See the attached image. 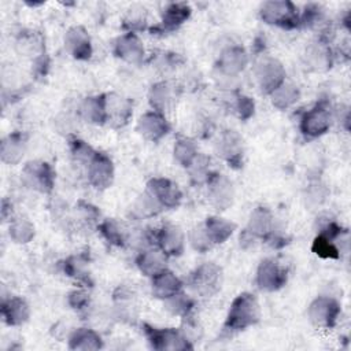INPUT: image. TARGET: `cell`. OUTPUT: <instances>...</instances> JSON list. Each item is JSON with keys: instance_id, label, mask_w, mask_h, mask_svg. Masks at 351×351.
I'll list each match as a JSON object with an SVG mask.
<instances>
[{"instance_id": "33", "label": "cell", "mask_w": 351, "mask_h": 351, "mask_svg": "<svg viewBox=\"0 0 351 351\" xmlns=\"http://www.w3.org/2000/svg\"><path fill=\"white\" fill-rule=\"evenodd\" d=\"M10 237L19 244H26L34 237V225L27 218H15L10 225Z\"/></svg>"}, {"instance_id": "20", "label": "cell", "mask_w": 351, "mask_h": 351, "mask_svg": "<svg viewBox=\"0 0 351 351\" xmlns=\"http://www.w3.org/2000/svg\"><path fill=\"white\" fill-rule=\"evenodd\" d=\"M1 315L7 325L18 326L25 324L30 317V308L22 298H10L1 304Z\"/></svg>"}, {"instance_id": "16", "label": "cell", "mask_w": 351, "mask_h": 351, "mask_svg": "<svg viewBox=\"0 0 351 351\" xmlns=\"http://www.w3.org/2000/svg\"><path fill=\"white\" fill-rule=\"evenodd\" d=\"M64 47L74 59L86 60L92 55V45L88 32L82 26H73L64 36Z\"/></svg>"}, {"instance_id": "8", "label": "cell", "mask_w": 351, "mask_h": 351, "mask_svg": "<svg viewBox=\"0 0 351 351\" xmlns=\"http://www.w3.org/2000/svg\"><path fill=\"white\" fill-rule=\"evenodd\" d=\"M287 282V270L274 259H265L256 270V285L262 291L273 292L282 288Z\"/></svg>"}, {"instance_id": "12", "label": "cell", "mask_w": 351, "mask_h": 351, "mask_svg": "<svg viewBox=\"0 0 351 351\" xmlns=\"http://www.w3.org/2000/svg\"><path fill=\"white\" fill-rule=\"evenodd\" d=\"M217 154L229 163L232 167H240L243 162V140L233 132L226 130L222 133L221 138L217 143Z\"/></svg>"}, {"instance_id": "32", "label": "cell", "mask_w": 351, "mask_h": 351, "mask_svg": "<svg viewBox=\"0 0 351 351\" xmlns=\"http://www.w3.org/2000/svg\"><path fill=\"white\" fill-rule=\"evenodd\" d=\"M115 307L118 311V315L123 319L134 318V300H133V292L126 287H119L114 293Z\"/></svg>"}, {"instance_id": "37", "label": "cell", "mask_w": 351, "mask_h": 351, "mask_svg": "<svg viewBox=\"0 0 351 351\" xmlns=\"http://www.w3.org/2000/svg\"><path fill=\"white\" fill-rule=\"evenodd\" d=\"M311 250L315 255L324 259H339L340 258V251L339 248L333 244V240L318 234L311 245Z\"/></svg>"}, {"instance_id": "7", "label": "cell", "mask_w": 351, "mask_h": 351, "mask_svg": "<svg viewBox=\"0 0 351 351\" xmlns=\"http://www.w3.org/2000/svg\"><path fill=\"white\" fill-rule=\"evenodd\" d=\"M23 180L30 188L48 193L53 188L55 174L47 162L32 160L23 167Z\"/></svg>"}, {"instance_id": "1", "label": "cell", "mask_w": 351, "mask_h": 351, "mask_svg": "<svg viewBox=\"0 0 351 351\" xmlns=\"http://www.w3.org/2000/svg\"><path fill=\"white\" fill-rule=\"evenodd\" d=\"M261 308L255 295L243 292L232 302L226 315L225 328L232 332L244 330L259 321Z\"/></svg>"}, {"instance_id": "3", "label": "cell", "mask_w": 351, "mask_h": 351, "mask_svg": "<svg viewBox=\"0 0 351 351\" xmlns=\"http://www.w3.org/2000/svg\"><path fill=\"white\" fill-rule=\"evenodd\" d=\"M259 14L265 23L282 29H293L300 22L298 8L291 1H266Z\"/></svg>"}, {"instance_id": "40", "label": "cell", "mask_w": 351, "mask_h": 351, "mask_svg": "<svg viewBox=\"0 0 351 351\" xmlns=\"http://www.w3.org/2000/svg\"><path fill=\"white\" fill-rule=\"evenodd\" d=\"M70 147H71V152H73V156L77 159V160H82V162H90V159L95 156V151L82 140H78V138H73L70 141Z\"/></svg>"}, {"instance_id": "14", "label": "cell", "mask_w": 351, "mask_h": 351, "mask_svg": "<svg viewBox=\"0 0 351 351\" xmlns=\"http://www.w3.org/2000/svg\"><path fill=\"white\" fill-rule=\"evenodd\" d=\"M170 126L163 114L156 111L145 112L137 122V132L148 141H159L169 132Z\"/></svg>"}, {"instance_id": "18", "label": "cell", "mask_w": 351, "mask_h": 351, "mask_svg": "<svg viewBox=\"0 0 351 351\" xmlns=\"http://www.w3.org/2000/svg\"><path fill=\"white\" fill-rule=\"evenodd\" d=\"M144 45L143 43L140 41V38L129 32L123 36H121L118 40H117V44H115V53L118 58L123 59L125 62L128 63H140L144 58Z\"/></svg>"}, {"instance_id": "11", "label": "cell", "mask_w": 351, "mask_h": 351, "mask_svg": "<svg viewBox=\"0 0 351 351\" xmlns=\"http://www.w3.org/2000/svg\"><path fill=\"white\" fill-rule=\"evenodd\" d=\"M155 240L158 247L167 255V256H178L184 251L185 244V234L184 232L171 223L163 225L155 234Z\"/></svg>"}, {"instance_id": "38", "label": "cell", "mask_w": 351, "mask_h": 351, "mask_svg": "<svg viewBox=\"0 0 351 351\" xmlns=\"http://www.w3.org/2000/svg\"><path fill=\"white\" fill-rule=\"evenodd\" d=\"M189 243L199 252H206V251H208L214 245L211 243L208 234H207V230H206L204 225L195 226L191 230V233H189Z\"/></svg>"}, {"instance_id": "26", "label": "cell", "mask_w": 351, "mask_h": 351, "mask_svg": "<svg viewBox=\"0 0 351 351\" xmlns=\"http://www.w3.org/2000/svg\"><path fill=\"white\" fill-rule=\"evenodd\" d=\"M103 347L101 337L93 329L80 328L74 330L69 339L70 350H99Z\"/></svg>"}, {"instance_id": "39", "label": "cell", "mask_w": 351, "mask_h": 351, "mask_svg": "<svg viewBox=\"0 0 351 351\" xmlns=\"http://www.w3.org/2000/svg\"><path fill=\"white\" fill-rule=\"evenodd\" d=\"M86 262L80 256H71L64 262V271L70 277H75L78 280H86L88 274L85 271Z\"/></svg>"}, {"instance_id": "19", "label": "cell", "mask_w": 351, "mask_h": 351, "mask_svg": "<svg viewBox=\"0 0 351 351\" xmlns=\"http://www.w3.org/2000/svg\"><path fill=\"white\" fill-rule=\"evenodd\" d=\"M136 263L144 276L155 277L156 274L167 269V255L159 247L148 248L140 252V255L136 259Z\"/></svg>"}, {"instance_id": "13", "label": "cell", "mask_w": 351, "mask_h": 351, "mask_svg": "<svg viewBox=\"0 0 351 351\" xmlns=\"http://www.w3.org/2000/svg\"><path fill=\"white\" fill-rule=\"evenodd\" d=\"M330 126V115L325 106L317 104L308 112H306L300 122V130L307 137H318Z\"/></svg>"}, {"instance_id": "21", "label": "cell", "mask_w": 351, "mask_h": 351, "mask_svg": "<svg viewBox=\"0 0 351 351\" xmlns=\"http://www.w3.org/2000/svg\"><path fill=\"white\" fill-rule=\"evenodd\" d=\"M182 288L181 280L170 270H163L152 277V295L158 299H167Z\"/></svg>"}, {"instance_id": "23", "label": "cell", "mask_w": 351, "mask_h": 351, "mask_svg": "<svg viewBox=\"0 0 351 351\" xmlns=\"http://www.w3.org/2000/svg\"><path fill=\"white\" fill-rule=\"evenodd\" d=\"M273 215L266 207H256L248 219L247 232L254 237H267L273 232Z\"/></svg>"}, {"instance_id": "15", "label": "cell", "mask_w": 351, "mask_h": 351, "mask_svg": "<svg viewBox=\"0 0 351 351\" xmlns=\"http://www.w3.org/2000/svg\"><path fill=\"white\" fill-rule=\"evenodd\" d=\"M208 184V199L214 207L218 210H226L229 206L233 203V185L232 182L221 176V174H214L210 177L207 181Z\"/></svg>"}, {"instance_id": "6", "label": "cell", "mask_w": 351, "mask_h": 351, "mask_svg": "<svg viewBox=\"0 0 351 351\" xmlns=\"http://www.w3.org/2000/svg\"><path fill=\"white\" fill-rule=\"evenodd\" d=\"M255 77L263 93H271L285 82V69L274 58H263L256 63Z\"/></svg>"}, {"instance_id": "43", "label": "cell", "mask_w": 351, "mask_h": 351, "mask_svg": "<svg viewBox=\"0 0 351 351\" xmlns=\"http://www.w3.org/2000/svg\"><path fill=\"white\" fill-rule=\"evenodd\" d=\"M88 302H89V298L82 291H73L71 293H69V304L75 310L85 308L88 306Z\"/></svg>"}, {"instance_id": "10", "label": "cell", "mask_w": 351, "mask_h": 351, "mask_svg": "<svg viewBox=\"0 0 351 351\" xmlns=\"http://www.w3.org/2000/svg\"><path fill=\"white\" fill-rule=\"evenodd\" d=\"M147 192H149L165 208H176L182 197L178 186L167 178H152L147 184Z\"/></svg>"}, {"instance_id": "28", "label": "cell", "mask_w": 351, "mask_h": 351, "mask_svg": "<svg viewBox=\"0 0 351 351\" xmlns=\"http://www.w3.org/2000/svg\"><path fill=\"white\" fill-rule=\"evenodd\" d=\"M270 95H271L273 106L277 107L278 110H285L291 107L299 100V96H300L299 89L295 85L287 84V82H282Z\"/></svg>"}, {"instance_id": "34", "label": "cell", "mask_w": 351, "mask_h": 351, "mask_svg": "<svg viewBox=\"0 0 351 351\" xmlns=\"http://www.w3.org/2000/svg\"><path fill=\"white\" fill-rule=\"evenodd\" d=\"M163 207L160 203L149 193L144 192L137 197V200L133 204V213L140 217V218H147V217H154L156 215Z\"/></svg>"}, {"instance_id": "4", "label": "cell", "mask_w": 351, "mask_h": 351, "mask_svg": "<svg viewBox=\"0 0 351 351\" xmlns=\"http://www.w3.org/2000/svg\"><path fill=\"white\" fill-rule=\"evenodd\" d=\"M144 333L148 339V343L155 350H188L192 348L189 339L184 332L174 328H154L144 324Z\"/></svg>"}, {"instance_id": "41", "label": "cell", "mask_w": 351, "mask_h": 351, "mask_svg": "<svg viewBox=\"0 0 351 351\" xmlns=\"http://www.w3.org/2000/svg\"><path fill=\"white\" fill-rule=\"evenodd\" d=\"M234 107H236V112H237L239 118H241V119H248L254 114V110H255L254 100L244 95L237 96Z\"/></svg>"}, {"instance_id": "9", "label": "cell", "mask_w": 351, "mask_h": 351, "mask_svg": "<svg viewBox=\"0 0 351 351\" xmlns=\"http://www.w3.org/2000/svg\"><path fill=\"white\" fill-rule=\"evenodd\" d=\"M88 180L97 189H106L112 184L114 180V166L111 159L100 152L88 163Z\"/></svg>"}, {"instance_id": "17", "label": "cell", "mask_w": 351, "mask_h": 351, "mask_svg": "<svg viewBox=\"0 0 351 351\" xmlns=\"http://www.w3.org/2000/svg\"><path fill=\"white\" fill-rule=\"evenodd\" d=\"M247 62L248 56L241 47H229L221 53L218 69L226 77H236L245 69Z\"/></svg>"}, {"instance_id": "42", "label": "cell", "mask_w": 351, "mask_h": 351, "mask_svg": "<svg viewBox=\"0 0 351 351\" xmlns=\"http://www.w3.org/2000/svg\"><path fill=\"white\" fill-rule=\"evenodd\" d=\"M130 15L129 18L126 19L125 25L130 27L132 33H134V30L137 29H141L144 26V21H145V16H144V10H130Z\"/></svg>"}, {"instance_id": "30", "label": "cell", "mask_w": 351, "mask_h": 351, "mask_svg": "<svg viewBox=\"0 0 351 351\" xmlns=\"http://www.w3.org/2000/svg\"><path fill=\"white\" fill-rule=\"evenodd\" d=\"M149 103L152 108H155L156 112L163 114L171 104L173 101V95H171V88L166 82H159L152 85L149 90Z\"/></svg>"}, {"instance_id": "29", "label": "cell", "mask_w": 351, "mask_h": 351, "mask_svg": "<svg viewBox=\"0 0 351 351\" xmlns=\"http://www.w3.org/2000/svg\"><path fill=\"white\" fill-rule=\"evenodd\" d=\"M173 152H174L176 160L181 166L188 169L193 163V160L197 158V145L193 140L188 137H181L176 141Z\"/></svg>"}, {"instance_id": "22", "label": "cell", "mask_w": 351, "mask_h": 351, "mask_svg": "<svg viewBox=\"0 0 351 351\" xmlns=\"http://www.w3.org/2000/svg\"><path fill=\"white\" fill-rule=\"evenodd\" d=\"M132 115V107L129 101L118 95H106V117L107 121L122 126Z\"/></svg>"}, {"instance_id": "5", "label": "cell", "mask_w": 351, "mask_h": 351, "mask_svg": "<svg viewBox=\"0 0 351 351\" xmlns=\"http://www.w3.org/2000/svg\"><path fill=\"white\" fill-rule=\"evenodd\" d=\"M339 314H340L339 303L329 296L315 298L307 308V317L310 322L315 328H321V329H329L335 326Z\"/></svg>"}, {"instance_id": "2", "label": "cell", "mask_w": 351, "mask_h": 351, "mask_svg": "<svg viewBox=\"0 0 351 351\" xmlns=\"http://www.w3.org/2000/svg\"><path fill=\"white\" fill-rule=\"evenodd\" d=\"M222 285V269L213 263L206 262L195 269L189 276L191 289L203 298H210L215 295Z\"/></svg>"}, {"instance_id": "35", "label": "cell", "mask_w": 351, "mask_h": 351, "mask_svg": "<svg viewBox=\"0 0 351 351\" xmlns=\"http://www.w3.org/2000/svg\"><path fill=\"white\" fill-rule=\"evenodd\" d=\"M163 302L165 307L174 315H188V313L193 307V300L189 296L184 295L181 291L165 299Z\"/></svg>"}, {"instance_id": "36", "label": "cell", "mask_w": 351, "mask_h": 351, "mask_svg": "<svg viewBox=\"0 0 351 351\" xmlns=\"http://www.w3.org/2000/svg\"><path fill=\"white\" fill-rule=\"evenodd\" d=\"M100 232L104 239L114 245H123L126 241L125 229L115 219H107L100 225Z\"/></svg>"}, {"instance_id": "31", "label": "cell", "mask_w": 351, "mask_h": 351, "mask_svg": "<svg viewBox=\"0 0 351 351\" xmlns=\"http://www.w3.org/2000/svg\"><path fill=\"white\" fill-rule=\"evenodd\" d=\"M191 15V8L185 3L170 4L163 12V25L167 29H176L184 23Z\"/></svg>"}, {"instance_id": "25", "label": "cell", "mask_w": 351, "mask_h": 351, "mask_svg": "<svg viewBox=\"0 0 351 351\" xmlns=\"http://www.w3.org/2000/svg\"><path fill=\"white\" fill-rule=\"evenodd\" d=\"M213 244L225 243L236 229V225L221 217H208L203 223Z\"/></svg>"}, {"instance_id": "27", "label": "cell", "mask_w": 351, "mask_h": 351, "mask_svg": "<svg viewBox=\"0 0 351 351\" xmlns=\"http://www.w3.org/2000/svg\"><path fill=\"white\" fill-rule=\"evenodd\" d=\"M81 114L90 123L106 122V95L86 97L81 104Z\"/></svg>"}, {"instance_id": "24", "label": "cell", "mask_w": 351, "mask_h": 351, "mask_svg": "<svg viewBox=\"0 0 351 351\" xmlns=\"http://www.w3.org/2000/svg\"><path fill=\"white\" fill-rule=\"evenodd\" d=\"M1 160L7 165H16L25 154V138L21 133H12L1 141Z\"/></svg>"}]
</instances>
